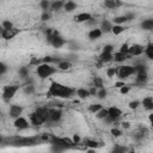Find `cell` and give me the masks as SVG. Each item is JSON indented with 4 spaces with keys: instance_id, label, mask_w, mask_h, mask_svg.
Returning a JSON list of instances; mask_svg holds the SVG:
<instances>
[{
    "instance_id": "1",
    "label": "cell",
    "mask_w": 153,
    "mask_h": 153,
    "mask_svg": "<svg viewBox=\"0 0 153 153\" xmlns=\"http://www.w3.org/2000/svg\"><path fill=\"white\" fill-rule=\"evenodd\" d=\"M76 92V90L66 86L63 84H60L55 80L50 81V86H49V91L47 93L48 97H55V98H62V99H68L71 98L74 93Z\"/></svg>"
},
{
    "instance_id": "2",
    "label": "cell",
    "mask_w": 153,
    "mask_h": 153,
    "mask_svg": "<svg viewBox=\"0 0 153 153\" xmlns=\"http://www.w3.org/2000/svg\"><path fill=\"white\" fill-rule=\"evenodd\" d=\"M39 142L38 136H30V137H24V136H14L11 139V145L13 146H35Z\"/></svg>"
},
{
    "instance_id": "3",
    "label": "cell",
    "mask_w": 153,
    "mask_h": 153,
    "mask_svg": "<svg viewBox=\"0 0 153 153\" xmlns=\"http://www.w3.org/2000/svg\"><path fill=\"white\" fill-rule=\"evenodd\" d=\"M56 72H57V68L50 66L49 63H41V65H38L37 68H36V73H37V75H38L41 79H47V78H49L50 75L55 74Z\"/></svg>"
},
{
    "instance_id": "4",
    "label": "cell",
    "mask_w": 153,
    "mask_h": 153,
    "mask_svg": "<svg viewBox=\"0 0 153 153\" xmlns=\"http://www.w3.org/2000/svg\"><path fill=\"white\" fill-rule=\"evenodd\" d=\"M133 74H136L134 66L124 65V66H120L118 69H117V76H118L121 80L127 79V78H129V76L133 75Z\"/></svg>"
},
{
    "instance_id": "5",
    "label": "cell",
    "mask_w": 153,
    "mask_h": 153,
    "mask_svg": "<svg viewBox=\"0 0 153 153\" xmlns=\"http://www.w3.org/2000/svg\"><path fill=\"white\" fill-rule=\"evenodd\" d=\"M19 88H20L19 85H8V86H5L4 87V92H2V98L5 100L12 99Z\"/></svg>"
},
{
    "instance_id": "6",
    "label": "cell",
    "mask_w": 153,
    "mask_h": 153,
    "mask_svg": "<svg viewBox=\"0 0 153 153\" xmlns=\"http://www.w3.org/2000/svg\"><path fill=\"white\" fill-rule=\"evenodd\" d=\"M62 118V110L61 109H49V115H48V121L51 122H59Z\"/></svg>"
},
{
    "instance_id": "7",
    "label": "cell",
    "mask_w": 153,
    "mask_h": 153,
    "mask_svg": "<svg viewBox=\"0 0 153 153\" xmlns=\"http://www.w3.org/2000/svg\"><path fill=\"white\" fill-rule=\"evenodd\" d=\"M145 53V47L141 44H133L129 47V55L133 56H140L141 54Z\"/></svg>"
},
{
    "instance_id": "8",
    "label": "cell",
    "mask_w": 153,
    "mask_h": 153,
    "mask_svg": "<svg viewBox=\"0 0 153 153\" xmlns=\"http://www.w3.org/2000/svg\"><path fill=\"white\" fill-rule=\"evenodd\" d=\"M13 126H14L17 129H19V130H24V129H27L30 124H29V122H27L26 118H24L23 116H20V117H18L17 120H14Z\"/></svg>"
},
{
    "instance_id": "9",
    "label": "cell",
    "mask_w": 153,
    "mask_h": 153,
    "mask_svg": "<svg viewBox=\"0 0 153 153\" xmlns=\"http://www.w3.org/2000/svg\"><path fill=\"white\" fill-rule=\"evenodd\" d=\"M22 114H23V106L17 105V104H13L10 106V117L17 120L18 117H20Z\"/></svg>"
},
{
    "instance_id": "10",
    "label": "cell",
    "mask_w": 153,
    "mask_h": 153,
    "mask_svg": "<svg viewBox=\"0 0 153 153\" xmlns=\"http://www.w3.org/2000/svg\"><path fill=\"white\" fill-rule=\"evenodd\" d=\"M29 118H30V122H31L33 126H41L42 123H44V122L47 121L44 117H42L41 115H38L36 111L32 112V114H30Z\"/></svg>"
},
{
    "instance_id": "11",
    "label": "cell",
    "mask_w": 153,
    "mask_h": 153,
    "mask_svg": "<svg viewBox=\"0 0 153 153\" xmlns=\"http://www.w3.org/2000/svg\"><path fill=\"white\" fill-rule=\"evenodd\" d=\"M92 14L88 13V12H81V13H78L75 17H74V20L76 23H87L90 19H92Z\"/></svg>"
},
{
    "instance_id": "12",
    "label": "cell",
    "mask_w": 153,
    "mask_h": 153,
    "mask_svg": "<svg viewBox=\"0 0 153 153\" xmlns=\"http://www.w3.org/2000/svg\"><path fill=\"white\" fill-rule=\"evenodd\" d=\"M108 112H109V117H111L112 120H114V122L115 121H117L121 116H122V111L117 108V106H110L109 109H108Z\"/></svg>"
},
{
    "instance_id": "13",
    "label": "cell",
    "mask_w": 153,
    "mask_h": 153,
    "mask_svg": "<svg viewBox=\"0 0 153 153\" xmlns=\"http://www.w3.org/2000/svg\"><path fill=\"white\" fill-rule=\"evenodd\" d=\"M19 32V30L17 29H10V30H5V29H1V37L5 38V39H12L17 33Z\"/></svg>"
},
{
    "instance_id": "14",
    "label": "cell",
    "mask_w": 153,
    "mask_h": 153,
    "mask_svg": "<svg viewBox=\"0 0 153 153\" xmlns=\"http://www.w3.org/2000/svg\"><path fill=\"white\" fill-rule=\"evenodd\" d=\"M140 26L145 31H153V18H148V19L142 20Z\"/></svg>"
},
{
    "instance_id": "15",
    "label": "cell",
    "mask_w": 153,
    "mask_h": 153,
    "mask_svg": "<svg viewBox=\"0 0 153 153\" xmlns=\"http://www.w3.org/2000/svg\"><path fill=\"white\" fill-rule=\"evenodd\" d=\"M122 5H123V2H121L118 0H106V1H104V6L106 8H110V10L117 8V7L122 6Z\"/></svg>"
},
{
    "instance_id": "16",
    "label": "cell",
    "mask_w": 153,
    "mask_h": 153,
    "mask_svg": "<svg viewBox=\"0 0 153 153\" xmlns=\"http://www.w3.org/2000/svg\"><path fill=\"white\" fill-rule=\"evenodd\" d=\"M102 35H103L102 30H100L99 27H94V29H92V30L88 32V38H90V39H92V41H94V39L100 38V36H102Z\"/></svg>"
},
{
    "instance_id": "17",
    "label": "cell",
    "mask_w": 153,
    "mask_h": 153,
    "mask_svg": "<svg viewBox=\"0 0 153 153\" xmlns=\"http://www.w3.org/2000/svg\"><path fill=\"white\" fill-rule=\"evenodd\" d=\"M141 104L143 105V108H145L146 110H153V97H151V96L145 97V98L142 99Z\"/></svg>"
},
{
    "instance_id": "18",
    "label": "cell",
    "mask_w": 153,
    "mask_h": 153,
    "mask_svg": "<svg viewBox=\"0 0 153 153\" xmlns=\"http://www.w3.org/2000/svg\"><path fill=\"white\" fill-rule=\"evenodd\" d=\"M98 59H99V61H100L102 63H106V62H110L111 60H114V55H112V54H109V53L102 51L100 55L98 56Z\"/></svg>"
},
{
    "instance_id": "19",
    "label": "cell",
    "mask_w": 153,
    "mask_h": 153,
    "mask_svg": "<svg viewBox=\"0 0 153 153\" xmlns=\"http://www.w3.org/2000/svg\"><path fill=\"white\" fill-rule=\"evenodd\" d=\"M112 24L109 22V20H106V19H104L102 23H100V30H102V32H110L111 30H112Z\"/></svg>"
},
{
    "instance_id": "20",
    "label": "cell",
    "mask_w": 153,
    "mask_h": 153,
    "mask_svg": "<svg viewBox=\"0 0 153 153\" xmlns=\"http://www.w3.org/2000/svg\"><path fill=\"white\" fill-rule=\"evenodd\" d=\"M65 1H61V0H59V1H53L51 2V5H50V10L51 11H59V10H62L63 8V6H65Z\"/></svg>"
},
{
    "instance_id": "21",
    "label": "cell",
    "mask_w": 153,
    "mask_h": 153,
    "mask_svg": "<svg viewBox=\"0 0 153 153\" xmlns=\"http://www.w3.org/2000/svg\"><path fill=\"white\" fill-rule=\"evenodd\" d=\"M76 7H78V4L76 2H74V1H67L65 4V6H63V10L66 12H73L74 10H76Z\"/></svg>"
},
{
    "instance_id": "22",
    "label": "cell",
    "mask_w": 153,
    "mask_h": 153,
    "mask_svg": "<svg viewBox=\"0 0 153 153\" xmlns=\"http://www.w3.org/2000/svg\"><path fill=\"white\" fill-rule=\"evenodd\" d=\"M75 93H76V96H78L80 99H86L87 97L91 96L90 92H88V90H86V88H78Z\"/></svg>"
},
{
    "instance_id": "23",
    "label": "cell",
    "mask_w": 153,
    "mask_h": 153,
    "mask_svg": "<svg viewBox=\"0 0 153 153\" xmlns=\"http://www.w3.org/2000/svg\"><path fill=\"white\" fill-rule=\"evenodd\" d=\"M71 66H72V62L65 60V61H60V62L57 63V67H56V68H57V69H61V71H67V69L71 68Z\"/></svg>"
},
{
    "instance_id": "24",
    "label": "cell",
    "mask_w": 153,
    "mask_h": 153,
    "mask_svg": "<svg viewBox=\"0 0 153 153\" xmlns=\"http://www.w3.org/2000/svg\"><path fill=\"white\" fill-rule=\"evenodd\" d=\"M147 79H148V75H147V72H145V73H139V74H136L135 81H136L137 84H145V82L147 81Z\"/></svg>"
},
{
    "instance_id": "25",
    "label": "cell",
    "mask_w": 153,
    "mask_h": 153,
    "mask_svg": "<svg viewBox=\"0 0 153 153\" xmlns=\"http://www.w3.org/2000/svg\"><path fill=\"white\" fill-rule=\"evenodd\" d=\"M145 55H146L149 60H153V43H148V44L145 47Z\"/></svg>"
},
{
    "instance_id": "26",
    "label": "cell",
    "mask_w": 153,
    "mask_h": 153,
    "mask_svg": "<svg viewBox=\"0 0 153 153\" xmlns=\"http://www.w3.org/2000/svg\"><path fill=\"white\" fill-rule=\"evenodd\" d=\"M134 68H135V72H136V74L147 72V67H146V65H145V63H136V65L134 66Z\"/></svg>"
},
{
    "instance_id": "27",
    "label": "cell",
    "mask_w": 153,
    "mask_h": 153,
    "mask_svg": "<svg viewBox=\"0 0 153 153\" xmlns=\"http://www.w3.org/2000/svg\"><path fill=\"white\" fill-rule=\"evenodd\" d=\"M103 109V106H102V104H99V103H97V104H91L90 106H88V111L90 112H92V114H97L99 110H102Z\"/></svg>"
},
{
    "instance_id": "28",
    "label": "cell",
    "mask_w": 153,
    "mask_h": 153,
    "mask_svg": "<svg viewBox=\"0 0 153 153\" xmlns=\"http://www.w3.org/2000/svg\"><path fill=\"white\" fill-rule=\"evenodd\" d=\"M128 151H127V147L126 146H121V145H116L114 148H112V151L110 152V153H127Z\"/></svg>"
},
{
    "instance_id": "29",
    "label": "cell",
    "mask_w": 153,
    "mask_h": 153,
    "mask_svg": "<svg viewBox=\"0 0 153 153\" xmlns=\"http://www.w3.org/2000/svg\"><path fill=\"white\" fill-rule=\"evenodd\" d=\"M114 60H115L116 62H123V61L127 60V55H124V54L117 51V53H115V55H114Z\"/></svg>"
},
{
    "instance_id": "30",
    "label": "cell",
    "mask_w": 153,
    "mask_h": 153,
    "mask_svg": "<svg viewBox=\"0 0 153 153\" xmlns=\"http://www.w3.org/2000/svg\"><path fill=\"white\" fill-rule=\"evenodd\" d=\"M84 142H85V145H86L88 148H93V149H96L97 147H99V143H98L97 141H94V140H90V139H86Z\"/></svg>"
},
{
    "instance_id": "31",
    "label": "cell",
    "mask_w": 153,
    "mask_h": 153,
    "mask_svg": "<svg viewBox=\"0 0 153 153\" xmlns=\"http://www.w3.org/2000/svg\"><path fill=\"white\" fill-rule=\"evenodd\" d=\"M123 31H124V27H123L122 25H114V26H112V30H111V32H112L115 36L121 35Z\"/></svg>"
},
{
    "instance_id": "32",
    "label": "cell",
    "mask_w": 153,
    "mask_h": 153,
    "mask_svg": "<svg viewBox=\"0 0 153 153\" xmlns=\"http://www.w3.org/2000/svg\"><path fill=\"white\" fill-rule=\"evenodd\" d=\"M50 5H51V2L48 1V0H42V1L39 2V6H41V8L43 10V12H47L48 10H50Z\"/></svg>"
},
{
    "instance_id": "33",
    "label": "cell",
    "mask_w": 153,
    "mask_h": 153,
    "mask_svg": "<svg viewBox=\"0 0 153 153\" xmlns=\"http://www.w3.org/2000/svg\"><path fill=\"white\" fill-rule=\"evenodd\" d=\"M126 22H127L126 16H117V17L114 18V23H115V25H122V24L126 23Z\"/></svg>"
},
{
    "instance_id": "34",
    "label": "cell",
    "mask_w": 153,
    "mask_h": 153,
    "mask_svg": "<svg viewBox=\"0 0 153 153\" xmlns=\"http://www.w3.org/2000/svg\"><path fill=\"white\" fill-rule=\"evenodd\" d=\"M108 115H109V112H108V109H102V110H99L97 114H96V116H97V118H99V120H104L105 117H108Z\"/></svg>"
},
{
    "instance_id": "35",
    "label": "cell",
    "mask_w": 153,
    "mask_h": 153,
    "mask_svg": "<svg viewBox=\"0 0 153 153\" xmlns=\"http://www.w3.org/2000/svg\"><path fill=\"white\" fill-rule=\"evenodd\" d=\"M93 86L94 87H97V88H103V80L100 79V78H98V76H96V78H93Z\"/></svg>"
},
{
    "instance_id": "36",
    "label": "cell",
    "mask_w": 153,
    "mask_h": 153,
    "mask_svg": "<svg viewBox=\"0 0 153 153\" xmlns=\"http://www.w3.org/2000/svg\"><path fill=\"white\" fill-rule=\"evenodd\" d=\"M115 74H117V69H116L115 67H109V68L106 69V76H108V78H114Z\"/></svg>"
},
{
    "instance_id": "37",
    "label": "cell",
    "mask_w": 153,
    "mask_h": 153,
    "mask_svg": "<svg viewBox=\"0 0 153 153\" xmlns=\"http://www.w3.org/2000/svg\"><path fill=\"white\" fill-rule=\"evenodd\" d=\"M106 94H108V92H106V90L103 87V88H98V91H97V97L99 98V99H104L105 97H106Z\"/></svg>"
},
{
    "instance_id": "38",
    "label": "cell",
    "mask_w": 153,
    "mask_h": 153,
    "mask_svg": "<svg viewBox=\"0 0 153 153\" xmlns=\"http://www.w3.org/2000/svg\"><path fill=\"white\" fill-rule=\"evenodd\" d=\"M1 27L5 29V30H10V29H13V24H12V22H10V20H4V22L1 23Z\"/></svg>"
},
{
    "instance_id": "39",
    "label": "cell",
    "mask_w": 153,
    "mask_h": 153,
    "mask_svg": "<svg viewBox=\"0 0 153 153\" xmlns=\"http://www.w3.org/2000/svg\"><path fill=\"white\" fill-rule=\"evenodd\" d=\"M129 47H130V45H128L127 43H123V44L121 45V48H120V53H122V54H124V55H128V54H129Z\"/></svg>"
},
{
    "instance_id": "40",
    "label": "cell",
    "mask_w": 153,
    "mask_h": 153,
    "mask_svg": "<svg viewBox=\"0 0 153 153\" xmlns=\"http://www.w3.org/2000/svg\"><path fill=\"white\" fill-rule=\"evenodd\" d=\"M140 102L139 100H131V102H129V104H128V106H129V109H131V110H135V109H137L139 106H140Z\"/></svg>"
},
{
    "instance_id": "41",
    "label": "cell",
    "mask_w": 153,
    "mask_h": 153,
    "mask_svg": "<svg viewBox=\"0 0 153 153\" xmlns=\"http://www.w3.org/2000/svg\"><path fill=\"white\" fill-rule=\"evenodd\" d=\"M27 74H29V71H27L26 67H22V68H19V75H20L22 78H26Z\"/></svg>"
},
{
    "instance_id": "42",
    "label": "cell",
    "mask_w": 153,
    "mask_h": 153,
    "mask_svg": "<svg viewBox=\"0 0 153 153\" xmlns=\"http://www.w3.org/2000/svg\"><path fill=\"white\" fill-rule=\"evenodd\" d=\"M24 92L31 94V93L35 92V87H33L32 85H26V86H24Z\"/></svg>"
},
{
    "instance_id": "43",
    "label": "cell",
    "mask_w": 153,
    "mask_h": 153,
    "mask_svg": "<svg viewBox=\"0 0 153 153\" xmlns=\"http://www.w3.org/2000/svg\"><path fill=\"white\" fill-rule=\"evenodd\" d=\"M50 17H51V16H50V13H49L48 11H47V12H43V13L41 14V20H42V22H47V20L50 19Z\"/></svg>"
},
{
    "instance_id": "44",
    "label": "cell",
    "mask_w": 153,
    "mask_h": 153,
    "mask_svg": "<svg viewBox=\"0 0 153 153\" xmlns=\"http://www.w3.org/2000/svg\"><path fill=\"white\" fill-rule=\"evenodd\" d=\"M112 50H114V45H111V44H105L104 48H103V51H104V53L112 54Z\"/></svg>"
},
{
    "instance_id": "45",
    "label": "cell",
    "mask_w": 153,
    "mask_h": 153,
    "mask_svg": "<svg viewBox=\"0 0 153 153\" xmlns=\"http://www.w3.org/2000/svg\"><path fill=\"white\" fill-rule=\"evenodd\" d=\"M121 134H122V131H121L118 128H112V129H111V135H112V136L118 137V136H121Z\"/></svg>"
},
{
    "instance_id": "46",
    "label": "cell",
    "mask_w": 153,
    "mask_h": 153,
    "mask_svg": "<svg viewBox=\"0 0 153 153\" xmlns=\"http://www.w3.org/2000/svg\"><path fill=\"white\" fill-rule=\"evenodd\" d=\"M72 140H73V142H74V145L76 146V145H79L80 142H81V137L78 135V134H74L73 135V137H72Z\"/></svg>"
},
{
    "instance_id": "47",
    "label": "cell",
    "mask_w": 153,
    "mask_h": 153,
    "mask_svg": "<svg viewBox=\"0 0 153 153\" xmlns=\"http://www.w3.org/2000/svg\"><path fill=\"white\" fill-rule=\"evenodd\" d=\"M129 91H130V87H129L128 85H126V86H123V87L120 88V93H121V94H127Z\"/></svg>"
},
{
    "instance_id": "48",
    "label": "cell",
    "mask_w": 153,
    "mask_h": 153,
    "mask_svg": "<svg viewBox=\"0 0 153 153\" xmlns=\"http://www.w3.org/2000/svg\"><path fill=\"white\" fill-rule=\"evenodd\" d=\"M6 71H7V67H6V65H5L4 62H1V63H0V74H1V75H4Z\"/></svg>"
},
{
    "instance_id": "49",
    "label": "cell",
    "mask_w": 153,
    "mask_h": 153,
    "mask_svg": "<svg viewBox=\"0 0 153 153\" xmlns=\"http://www.w3.org/2000/svg\"><path fill=\"white\" fill-rule=\"evenodd\" d=\"M97 91H98V88H97V87H94V86H92V87L88 90V92H90V94H91V96H97Z\"/></svg>"
},
{
    "instance_id": "50",
    "label": "cell",
    "mask_w": 153,
    "mask_h": 153,
    "mask_svg": "<svg viewBox=\"0 0 153 153\" xmlns=\"http://www.w3.org/2000/svg\"><path fill=\"white\" fill-rule=\"evenodd\" d=\"M124 16H126V18H127V22H129V20L134 19V17H135V14H134V13H127V14H124Z\"/></svg>"
},
{
    "instance_id": "51",
    "label": "cell",
    "mask_w": 153,
    "mask_h": 153,
    "mask_svg": "<svg viewBox=\"0 0 153 153\" xmlns=\"http://www.w3.org/2000/svg\"><path fill=\"white\" fill-rule=\"evenodd\" d=\"M123 86H126V84H124L123 81H117V82H115V87L121 88V87H123Z\"/></svg>"
},
{
    "instance_id": "52",
    "label": "cell",
    "mask_w": 153,
    "mask_h": 153,
    "mask_svg": "<svg viewBox=\"0 0 153 153\" xmlns=\"http://www.w3.org/2000/svg\"><path fill=\"white\" fill-rule=\"evenodd\" d=\"M122 127H123V128H129V127H130V123L127 122V121H124V122H122Z\"/></svg>"
},
{
    "instance_id": "53",
    "label": "cell",
    "mask_w": 153,
    "mask_h": 153,
    "mask_svg": "<svg viewBox=\"0 0 153 153\" xmlns=\"http://www.w3.org/2000/svg\"><path fill=\"white\" fill-rule=\"evenodd\" d=\"M94 23H96V19H94V18H92V19H90V20H88L86 24H87V25H93Z\"/></svg>"
},
{
    "instance_id": "54",
    "label": "cell",
    "mask_w": 153,
    "mask_h": 153,
    "mask_svg": "<svg viewBox=\"0 0 153 153\" xmlns=\"http://www.w3.org/2000/svg\"><path fill=\"white\" fill-rule=\"evenodd\" d=\"M148 120H149V122H153V112L148 115Z\"/></svg>"
},
{
    "instance_id": "55",
    "label": "cell",
    "mask_w": 153,
    "mask_h": 153,
    "mask_svg": "<svg viewBox=\"0 0 153 153\" xmlns=\"http://www.w3.org/2000/svg\"><path fill=\"white\" fill-rule=\"evenodd\" d=\"M86 153H96V149H93V148H90V149H88Z\"/></svg>"
},
{
    "instance_id": "56",
    "label": "cell",
    "mask_w": 153,
    "mask_h": 153,
    "mask_svg": "<svg viewBox=\"0 0 153 153\" xmlns=\"http://www.w3.org/2000/svg\"><path fill=\"white\" fill-rule=\"evenodd\" d=\"M127 153H135V151H134V149H131V151H128Z\"/></svg>"
},
{
    "instance_id": "57",
    "label": "cell",
    "mask_w": 153,
    "mask_h": 153,
    "mask_svg": "<svg viewBox=\"0 0 153 153\" xmlns=\"http://www.w3.org/2000/svg\"><path fill=\"white\" fill-rule=\"evenodd\" d=\"M151 127H152V128H153V122H151Z\"/></svg>"
}]
</instances>
